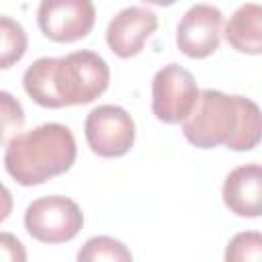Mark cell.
<instances>
[{
    "label": "cell",
    "mask_w": 262,
    "mask_h": 262,
    "mask_svg": "<svg viewBox=\"0 0 262 262\" xmlns=\"http://www.w3.org/2000/svg\"><path fill=\"white\" fill-rule=\"evenodd\" d=\"M108 80L106 61L98 53L82 49L63 57L33 61L23 76V86L39 106L61 108L96 100L108 88Z\"/></svg>",
    "instance_id": "6da1fadb"
},
{
    "label": "cell",
    "mask_w": 262,
    "mask_h": 262,
    "mask_svg": "<svg viewBox=\"0 0 262 262\" xmlns=\"http://www.w3.org/2000/svg\"><path fill=\"white\" fill-rule=\"evenodd\" d=\"M260 108L254 100L211 88L199 92L192 113L182 121L186 141L201 149L225 145L250 151L260 141Z\"/></svg>",
    "instance_id": "7a4b0ae2"
},
{
    "label": "cell",
    "mask_w": 262,
    "mask_h": 262,
    "mask_svg": "<svg viewBox=\"0 0 262 262\" xmlns=\"http://www.w3.org/2000/svg\"><path fill=\"white\" fill-rule=\"evenodd\" d=\"M76 162V139L61 123H43L10 137L4 154L6 172L23 186L43 184Z\"/></svg>",
    "instance_id": "3957f363"
},
{
    "label": "cell",
    "mask_w": 262,
    "mask_h": 262,
    "mask_svg": "<svg viewBox=\"0 0 262 262\" xmlns=\"http://www.w3.org/2000/svg\"><path fill=\"white\" fill-rule=\"evenodd\" d=\"M84 225L80 207L61 194L33 201L25 211V227L31 237L43 244H63L74 239Z\"/></svg>",
    "instance_id": "277c9868"
},
{
    "label": "cell",
    "mask_w": 262,
    "mask_h": 262,
    "mask_svg": "<svg viewBox=\"0 0 262 262\" xmlns=\"http://www.w3.org/2000/svg\"><path fill=\"white\" fill-rule=\"evenodd\" d=\"M199 92L201 90L186 68L168 63L158 70L151 80V111L162 123H182L192 113Z\"/></svg>",
    "instance_id": "5b68a950"
},
{
    "label": "cell",
    "mask_w": 262,
    "mask_h": 262,
    "mask_svg": "<svg viewBox=\"0 0 262 262\" xmlns=\"http://www.w3.org/2000/svg\"><path fill=\"white\" fill-rule=\"evenodd\" d=\"M84 135L96 156L121 158L133 147L135 123L123 106L100 104L88 113L84 121Z\"/></svg>",
    "instance_id": "8992f818"
},
{
    "label": "cell",
    "mask_w": 262,
    "mask_h": 262,
    "mask_svg": "<svg viewBox=\"0 0 262 262\" xmlns=\"http://www.w3.org/2000/svg\"><path fill=\"white\" fill-rule=\"evenodd\" d=\"M96 20L92 0H41L37 23L41 33L55 43L84 39Z\"/></svg>",
    "instance_id": "52a82bcc"
},
{
    "label": "cell",
    "mask_w": 262,
    "mask_h": 262,
    "mask_svg": "<svg viewBox=\"0 0 262 262\" xmlns=\"http://www.w3.org/2000/svg\"><path fill=\"white\" fill-rule=\"evenodd\" d=\"M221 27L223 14L217 6L194 4L184 12L176 27V45L192 59L209 57L219 49Z\"/></svg>",
    "instance_id": "ba28073f"
},
{
    "label": "cell",
    "mask_w": 262,
    "mask_h": 262,
    "mask_svg": "<svg viewBox=\"0 0 262 262\" xmlns=\"http://www.w3.org/2000/svg\"><path fill=\"white\" fill-rule=\"evenodd\" d=\"M158 16L145 6H127L123 8L106 27V45L108 49L127 59L137 55L145 41L156 33Z\"/></svg>",
    "instance_id": "9c48e42d"
},
{
    "label": "cell",
    "mask_w": 262,
    "mask_h": 262,
    "mask_svg": "<svg viewBox=\"0 0 262 262\" xmlns=\"http://www.w3.org/2000/svg\"><path fill=\"white\" fill-rule=\"evenodd\" d=\"M223 203L239 217H260L262 213V168L246 164L231 170L223 182Z\"/></svg>",
    "instance_id": "30bf717a"
},
{
    "label": "cell",
    "mask_w": 262,
    "mask_h": 262,
    "mask_svg": "<svg viewBox=\"0 0 262 262\" xmlns=\"http://www.w3.org/2000/svg\"><path fill=\"white\" fill-rule=\"evenodd\" d=\"M227 43L239 51L250 55H260L262 51V8L256 2L242 4L225 25Z\"/></svg>",
    "instance_id": "8fae6325"
},
{
    "label": "cell",
    "mask_w": 262,
    "mask_h": 262,
    "mask_svg": "<svg viewBox=\"0 0 262 262\" xmlns=\"http://www.w3.org/2000/svg\"><path fill=\"white\" fill-rule=\"evenodd\" d=\"M29 47V37L20 23L0 14V70H6L23 59Z\"/></svg>",
    "instance_id": "7c38bea8"
},
{
    "label": "cell",
    "mask_w": 262,
    "mask_h": 262,
    "mask_svg": "<svg viewBox=\"0 0 262 262\" xmlns=\"http://www.w3.org/2000/svg\"><path fill=\"white\" fill-rule=\"evenodd\" d=\"M80 262H100V260H113V262H129L133 260V254L127 250V246L115 237L108 235H96L90 237L78 252Z\"/></svg>",
    "instance_id": "4fadbf2b"
},
{
    "label": "cell",
    "mask_w": 262,
    "mask_h": 262,
    "mask_svg": "<svg viewBox=\"0 0 262 262\" xmlns=\"http://www.w3.org/2000/svg\"><path fill=\"white\" fill-rule=\"evenodd\" d=\"M25 125L23 104L6 90H0V145L14 137Z\"/></svg>",
    "instance_id": "5bb4252c"
},
{
    "label": "cell",
    "mask_w": 262,
    "mask_h": 262,
    "mask_svg": "<svg viewBox=\"0 0 262 262\" xmlns=\"http://www.w3.org/2000/svg\"><path fill=\"white\" fill-rule=\"evenodd\" d=\"M262 258V235L258 231H244L237 233L225 250V260L227 262H248L254 260L258 262Z\"/></svg>",
    "instance_id": "9a60e30c"
},
{
    "label": "cell",
    "mask_w": 262,
    "mask_h": 262,
    "mask_svg": "<svg viewBox=\"0 0 262 262\" xmlns=\"http://www.w3.org/2000/svg\"><path fill=\"white\" fill-rule=\"evenodd\" d=\"M27 250L12 233L0 231V262H25Z\"/></svg>",
    "instance_id": "2e32d148"
},
{
    "label": "cell",
    "mask_w": 262,
    "mask_h": 262,
    "mask_svg": "<svg viewBox=\"0 0 262 262\" xmlns=\"http://www.w3.org/2000/svg\"><path fill=\"white\" fill-rule=\"evenodd\" d=\"M12 207H14L12 194H10V190L0 182V223H2L4 219H8V215L12 213Z\"/></svg>",
    "instance_id": "e0dca14e"
},
{
    "label": "cell",
    "mask_w": 262,
    "mask_h": 262,
    "mask_svg": "<svg viewBox=\"0 0 262 262\" xmlns=\"http://www.w3.org/2000/svg\"><path fill=\"white\" fill-rule=\"evenodd\" d=\"M147 4H156V6H172L176 0H145Z\"/></svg>",
    "instance_id": "ac0fdd59"
}]
</instances>
